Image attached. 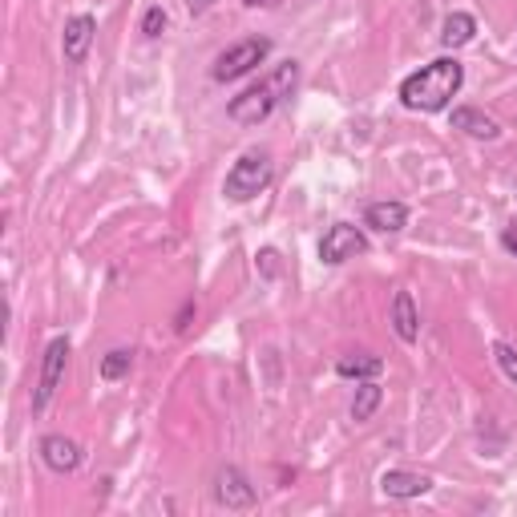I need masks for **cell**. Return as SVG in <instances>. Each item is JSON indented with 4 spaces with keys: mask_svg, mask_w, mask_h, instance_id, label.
<instances>
[{
    "mask_svg": "<svg viewBox=\"0 0 517 517\" xmlns=\"http://www.w3.org/2000/svg\"><path fill=\"white\" fill-rule=\"evenodd\" d=\"M215 501H219V505H227V509H251L259 497H255V485L247 481V473H243V469L223 465V469L215 473Z\"/></svg>",
    "mask_w": 517,
    "mask_h": 517,
    "instance_id": "obj_7",
    "label": "cell"
},
{
    "mask_svg": "<svg viewBox=\"0 0 517 517\" xmlns=\"http://www.w3.org/2000/svg\"><path fill=\"white\" fill-rule=\"evenodd\" d=\"M267 57H271V41H267V37L235 41L231 49H223V53L215 57L211 77H215V81H239V77H247L251 69H259Z\"/></svg>",
    "mask_w": 517,
    "mask_h": 517,
    "instance_id": "obj_3",
    "label": "cell"
},
{
    "mask_svg": "<svg viewBox=\"0 0 517 517\" xmlns=\"http://www.w3.org/2000/svg\"><path fill=\"white\" fill-rule=\"evenodd\" d=\"M380 400H384L380 384H376V380H364V384L356 388V400H352V421H356V425H368L372 412L380 408Z\"/></svg>",
    "mask_w": 517,
    "mask_h": 517,
    "instance_id": "obj_16",
    "label": "cell"
},
{
    "mask_svg": "<svg viewBox=\"0 0 517 517\" xmlns=\"http://www.w3.org/2000/svg\"><path fill=\"white\" fill-rule=\"evenodd\" d=\"M380 489L384 497H396V501H412V497H425L433 489V477L425 473H408V469H388L380 477Z\"/></svg>",
    "mask_w": 517,
    "mask_h": 517,
    "instance_id": "obj_9",
    "label": "cell"
},
{
    "mask_svg": "<svg viewBox=\"0 0 517 517\" xmlns=\"http://www.w3.org/2000/svg\"><path fill=\"white\" fill-rule=\"evenodd\" d=\"M453 130H461V134H469V138H481V142H497V138H501V126H497L489 114L473 110V106H457V110H453Z\"/></svg>",
    "mask_w": 517,
    "mask_h": 517,
    "instance_id": "obj_13",
    "label": "cell"
},
{
    "mask_svg": "<svg viewBox=\"0 0 517 517\" xmlns=\"http://www.w3.org/2000/svg\"><path fill=\"white\" fill-rule=\"evenodd\" d=\"M364 251H368V239H364V231L352 227V223H336V227H328V235L320 239V259H324L328 267H340V263H348V259H356V255H364Z\"/></svg>",
    "mask_w": 517,
    "mask_h": 517,
    "instance_id": "obj_6",
    "label": "cell"
},
{
    "mask_svg": "<svg viewBox=\"0 0 517 517\" xmlns=\"http://www.w3.org/2000/svg\"><path fill=\"white\" fill-rule=\"evenodd\" d=\"M493 360H497V368L505 372V380L517 384V348L505 344V340H497V344H493Z\"/></svg>",
    "mask_w": 517,
    "mask_h": 517,
    "instance_id": "obj_18",
    "label": "cell"
},
{
    "mask_svg": "<svg viewBox=\"0 0 517 517\" xmlns=\"http://www.w3.org/2000/svg\"><path fill=\"white\" fill-rule=\"evenodd\" d=\"M219 5V0H186V13L190 17H202V13H211Z\"/></svg>",
    "mask_w": 517,
    "mask_h": 517,
    "instance_id": "obj_20",
    "label": "cell"
},
{
    "mask_svg": "<svg viewBox=\"0 0 517 517\" xmlns=\"http://www.w3.org/2000/svg\"><path fill=\"white\" fill-rule=\"evenodd\" d=\"M130 368H134V352H130V348H114V352L101 356V368H97V372H101V380L114 384V380H122Z\"/></svg>",
    "mask_w": 517,
    "mask_h": 517,
    "instance_id": "obj_17",
    "label": "cell"
},
{
    "mask_svg": "<svg viewBox=\"0 0 517 517\" xmlns=\"http://www.w3.org/2000/svg\"><path fill=\"white\" fill-rule=\"evenodd\" d=\"M93 37H97V21H93L89 13L69 17V21H65V33H61V53H65V61H69V65H81V61L89 57Z\"/></svg>",
    "mask_w": 517,
    "mask_h": 517,
    "instance_id": "obj_8",
    "label": "cell"
},
{
    "mask_svg": "<svg viewBox=\"0 0 517 517\" xmlns=\"http://www.w3.org/2000/svg\"><path fill=\"white\" fill-rule=\"evenodd\" d=\"M295 85H299V61H283V65H275L259 85H251V89H243L239 97H231V106H227V114H231V122H239V126H259V122H267L283 101L295 93Z\"/></svg>",
    "mask_w": 517,
    "mask_h": 517,
    "instance_id": "obj_2",
    "label": "cell"
},
{
    "mask_svg": "<svg viewBox=\"0 0 517 517\" xmlns=\"http://www.w3.org/2000/svg\"><path fill=\"white\" fill-rule=\"evenodd\" d=\"M392 328L404 344H417L421 340V316H417V303H412V291H396L392 295Z\"/></svg>",
    "mask_w": 517,
    "mask_h": 517,
    "instance_id": "obj_11",
    "label": "cell"
},
{
    "mask_svg": "<svg viewBox=\"0 0 517 517\" xmlns=\"http://www.w3.org/2000/svg\"><path fill=\"white\" fill-rule=\"evenodd\" d=\"M364 227H372L380 235H396L408 227V206L404 202H372L364 211Z\"/></svg>",
    "mask_w": 517,
    "mask_h": 517,
    "instance_id": "obj_12",
    "label": "cell"
},
{
    "mask_svg": "<svg viewBox=\"0 0 517 517\" xmlns=\"http://www.w3.org/2000/svg\"><path fill=\"white\" fill-rule=\"evenodd\" d=\"M41 461H45L53 473H73V469L81 465V449H77V441L61 437V433H49V437L41 441Z\"/></svg>",
    "mask_w": 517,
    "mask_h": 517,
    "instance_id": "obj_10",
    "label": "cell"
},
{
    "mask_svg": "<svg viewBox=\"0 0 517 517\" xmlns=\"http://www.w3.org/2000/svg\"><path fill=\"white\" fill-rule=\"evenodd\" d=\"M243 5H251V9H271L275 0H243Z\"/></svg>",
    "mask_w": 517,
    "mask_h": 517,
    "instance_id": "obj_23",
    "label": "cell"
},
{
    "mask_svg": "<svg viewBox=\"0 0 517 517\" xmlns=\"http://www.w3.org/2000/svg\"><path fill=\"white\" fill-rule=\"evenodd\" d=\"M501 247H505L509 255H517V227H505V231H501Z\"/></svg>",
    "mask_w": 517,
    "mask_h": 517,
    "instance_id": "obj_22",
    "label": "cell"
},
{
    "mask_svg": "<svg viewBox=\"0 0 517 517\" xmlns=\"http://www.w3.org/2000/svg\"><path fill=\"white\" fill-rule=\"evenodd\" d=\"M162 29H166V9L162 5H150L146 13H142V37H162Z\"/></svg>",
    "mask_w": 517,
    "mask_h": 517,
    "instance_id": "obj_19",
    "label": "cell"
},
{
    "mask_svg": "<svg viewBox=\"0 0 517 517\" xmlns=\"http://www.w3.org/2000/svg\"><path fill=\"white\" fill-rule=\"evenodd\" d=\"M384 372V360L380 356H372V352H360V356H344V360H336V376H344V380H376Z\"/></svg>",
    "mask_w": 517,
    "mask_h": 517,
    "instance_id": "obj_14",
    "label": "cell"
},
{
    "mask_svg": "<svg viewBox=\"0 0 517 517\" xmlns=\"http://www.w3.org/2000/svg\"><path fill=\"white\" fill-rule=\"evenodd\" d=\"M190 316H194V303L186 299V303H182V312H178V320H174V328H178V332H186V328H190Z\"/></svg>",
    "mask_w": 517,
    "mask_h": 517,
    "instance_id": "obj_21",
    "label": "cell"
},
{
    "mask_svg": "<svg viewBox=\"0 0 517 517\" xmlns=\"http://www.w3.org/2000/svg\"><path fill=\"white\" fill-rule=\"evenodd\" d=\"M477 37V21L469 17V13H449L445 17V25H441V45L445 49H461V45H469Z\"/></svg>",
    "mask_w": 517,
    "mask_h": 517,
    "instance_id": "obj_15",
    "label": "cell"
},
{
    "mask_svg": "<svg viewBox=\"0 0 517 517\" xmlns=\"http://www.w3.org/2000/svg\"><path fill=\"white\" fill-rule=\"evenodd\" d=\"M271 186V158L267 154H243L231 170H227V182H223V194L231 202H251L255 194H263Z\"/></svg>",
    "mask_w": 517,
    "mask_h": 517,
    "instance_id": "obj_4",
    "label": "cell"
},
{
    "mask_svg": "<svg viewBox=\"0 0 517 517\" xmlns=\"http://www.w3.org/2000/svg\"><path fill=\"white\" fill-rule=\"evenodd\" d=\"M65 364H69V340L65 336H53L45 356H41V380H37V392H33V412H45L53 392L61 388L65 380Z\"/></svg>",
    "mask_w": 517,
    "mask_h": 517,
    "instance_id": "obj_5",
    "label": "cell"
},
{
    "mask_svg": "<svg viewBox=\"0 0 517 517\" xmlns=\"http://www.w3.org/2000/svg\"><path fill=\"white\" fill-rule=\"evenodd\" d=\"M461 85H465V65L457 57H437L400 81V106L417 114H441L461 93Z\"/></svg>",
    "mask_w": 517,
    "mask_h": 517,
    "instance_id": "obj_1",
    "label": "cell"
}]
</instances>
